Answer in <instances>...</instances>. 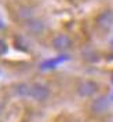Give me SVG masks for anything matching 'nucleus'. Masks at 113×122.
Instances as JSON below:
<instances>
[{
    "label": "nucleus",
    "mask_w": 113,
    "mask_h": 122,
    "mask_svg": "<svg viewBox=\"0 0 113 122\" xmlns=\"http://www.w3.org/2000/svg\"><path fill=\"white\" fill-rule=\"evenodd\" d=\"M25 32L30 36V37H39L41 34L45 32V29H47V23L43 21V19H40V18H33V19H30L29 22H26L25 25Z\"/></svg>",
    "instance_id": "5"
},
{
    "label": "nucleus",
    "mask_w": 113,
    "mask_h": 122,
    "mask_svg": "<svg viewBox=\"0 0 113 122\" xmlns=\"http://www.w3.org/2000/svg\"><path fill=\"white\" fill-rule=\"evenodd\" d=\"M73 45L72 37L66 33H56L51 39V48L56 52H68Z\"/></svg>",
    "instance_id": "4"
},
{
    "label": "nucleus",
    "mask_w": 113,
    "mask_h": 122,
    "mask_svg": "<svg viewBox=\"0 0 113 122\" xmlns=\"http://www.w3.org/2000/svg\"><path fill=\"white\" fill-rule=\"evenodd\" d=\"M29 85L30 84L28 82H19L15 85V89L14 92L18 97H23V99H28V95H29Z\"/></svg>",
    "instance_id": "8"
},
{
    "label": "nucleus",
    "mask_w": 113,
    "mask_h": 122,
    "mask_svg": "<svg viewBox=\"0 0 113 122\" xmlns=\"http://www.w3.org/2000/svg\"><path fill=\"white\" fill-rule=\"evenodd\" d=\"M109 107H110V102L103 95L92 97V100H91V103H90V111H91V114L95 117L106 115L107 111H109Z\"/></svg>",
    "instance_id": "3"
},
{
    "label": "nucleus",
    "mask_w": 113,
    "mask_h": 122,
    "mask_svg": "<svg viewBox=\"0 0 113 122\" xmlns=\"http://www.w3.org/2000/svg\"><path fill=\"white\" fill-rule=\"evenodd\" d=\"M99 85L94 80H81L76 86V93L81 99H92L98 93Z\"/></svg>",
    "instance_id": "2"
},
{
    "label": "nucleus",
    "mask_w": 113,
    "mask_h": 122,
    "mask_svg": "<svg viewBox=\"0 0 113 122\" xmlns=\"http://www.w3.org/2000/svg\"><path fill=\"white\" fill-rule=\"evenodd\" d=\"M33 18H36V11H34L33 7L22 4V6H19L15 10V19L18 22H22L23 25L26 22H29L30 19H33Z\"/></svg>",
    "instance_id": "6"
},
{
    "label": "nucleus",
    "mask_w": 113,
    "mask_h": 122,
    "mask_svg": "<svg viewBox=\"0 0 113 122\" xmlns=\"http://www.w3.org/2000/svg\"><path fill=\"white\" fill-rule=\"evenodd\" d=\"M96 26L102 30H109L113 26V11L112 10H103L102 12L98 14L95 18Z\"/></svg>",
    "instance_id": "7"
},
{
    "label": "nucleus",
    "mask_w": 113,
    "mask_h": 122,
    "mask_svg": "<svg viewBox=\"0 0 113 122\" xmlns=\"http://www.w3.org/2000/svg\"><path fill=\"white\" fill-rule=\"evenodd\" d=\"M4 108H6V104H4V102H3V100H0V117L3 115V112H4Z\"/></svg>",
    "instance_id": "10"
},
{
    "label": "nucleus",
    "mask_w": 113,
    "mask_h": 122,
    "mask_svg": "<svg viewBox=\"0 0 113 122\" xmlns=\"http://www.w3.org/2000/svg\"><path fill=\"white\" fill-rule=\"evenodd\" d=\"M51 97V88L45 82H30L29 85V95L28 99L33 100L36 103H45Z\"/></svg>",
    "instance_id": "1"
},
{
    "label": "nucleus",
    "mask_w": 113,
    "mask_h": 122,
    "mask_svg": "<svg viewBox=\"0 0 113 122\" xmlns=\"http://www.w3.org/2000/svg\"><path fill=\"white\" fill-rule=\"evenodd\" d=\"M7 51H8V45H7V43L4 41V40L0 37V56L6 55Z\"/></svg>",
    "instance_id": "9"
}]
</instances>
